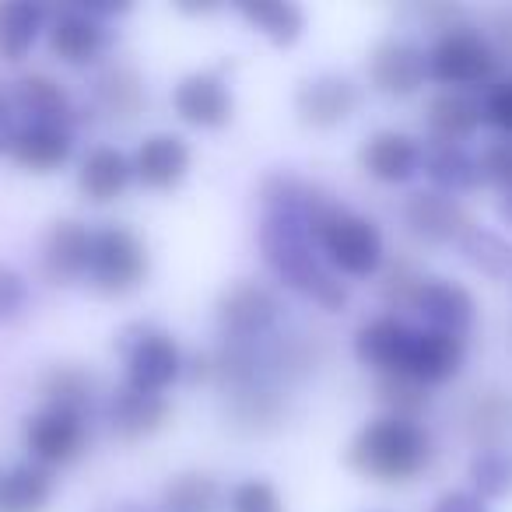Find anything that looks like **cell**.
Masks as SVG:
<instances>
[{"label": "cell", "instance_id": "obj_1", "mask_svg": "<svg viewBox=\"0 0 512 512\" xmlns=\"http://www.w3.org/2000/svg\"><path fill=\"white\" fill-rule=\"evenodd\" d=\"M256 246H260V260L271 271V278L285 285L288 292L327 309V313L348 309V281L337 278L320 256L309 218H302V214H260Z\"/></svg>", "mask_w": 512, "mask_h": 512}, {"label": "cell", "instance_id": "obj_2", "mask_svg": "<svg viewBox=\"0 0 512 512\" xmlns=\"http://www.w3.org/2000/svg\"><path fill=\"white\" fill-rule=\"evenodd\" d=\"M432 460L435 439L425 421L390 418V414L369 418L344 446V467L383 488H404L418 481L432 467Z\"/></svg>", "mask_w": 512, "mask_h": 512}, {"label": "cell", "instance_id": "obj_3", "mask_svg": "<svg viewBox=\"0 0 512 512\" xmlns=\"http://www.w3.org/2000/svg\"><path fill=\"white\" fill-rule=\"evenodd\" d=\"M313 239L327 267L341 281H369L379 278L386 267V235L369 214L355 207L330 204L316 214Z\"/></svg>", "mask_w": 512, "mask_h": 512}, {"label": "cell", "instance_id": "obj_4", "mask_svg": "<svg viewBox=\"0 0 512 512\" xmlns=\"http://www.w3.org/2000/svg\"><path fill=\"white\" fill-rule=\"evenodd\" d=\"M151 253L141 232L123 221H102L92 228V260L85 285L102 299H127L148 285Z\"/></svg>", "mask_w": 512, "mask_h": 512}, {"label": "cell", "instance_id": "obj_5", "mask_svg": "<svg viewBox=\"0 0 512 512\" xmlns=\"http://www.w3.org/2000/svg\"><path fill=\"white\" fill-rule=\"evenodd\" d=\"M123 358V386L151 397H165L186 376V355L179 341L158 323H127L116 337Z\"/></svg>", "mask_w": 512, "mask_h": 512}, {"label": "cell", "instance_id": "obj_6", "mask_svg": "<svg viewBox=\"0 0 512 512\" xmlns=\"http://www.w3.org/2000/svg\"><path fill=\"white\" fill-rule=\"evenodd\" d=\"M502 53L495 50L491 36L477 25H456L442 32L428 46V81L453 92H474L498 81Z\"/></svg>", "mask_w": 512, "mask_h": 512}, {"label": "cell", "instance_id": "obj_7", "mask_svg": "<svg viewBox=\"0 0 512 512\" xmlns=\"http://www.w3.org/2000/svg\"><path fill=\"white\" fill-rule=\"evenodd\" d=\"M281 323V295L271 285L239 278L214 302V327L221 344H264Z\"/></svg>", "mask_w": 512, "mask_h": 512}, {"label": "cell", "instance_id": "obj_8", "mask_svg": "<svg viewBox=\"0 0 512 512\" xmlns=\"http://www.w3.org/2000/svg\"><path fill=\"white\" fill-rule=\"evenodd\" d=\"M365 85L344 71H316L299 81L292 95L295 120L309 130H337L362 113Z\"/></svg>", "mask_w": 512, "mask_h": 512}, {"label": "cell", "instance_id": "obj_9", "mask_svg": "<svg viewBox=\"0 0 512 512\" xmlns=\"http://www.w3.org/2000/svg\"><path fill=\"white\" fill-rule=\"evenodd\" d=\"M116 43V29L95 18L85 4L53 11L46 25V50L64 67H99Z\"/></svg>", "mask_w": 512, "mask_h": 512}, {"label": "cell", "instance_id": "obj_10", "mask_svg": "<svg viewBox=\"0 0 512 512\" xmlns=\"http://www.w3.org/2000/svg\"><path fill=\"white\" fill-rule=\"evenodd\" d=\"M169 106L193 130H225L235 120V88L225 67H200L172 85Z\"/></svg>", "mask_w": 512, "mask_h": 512}, {"label": "cell", "instance_id": "obj_11", "mask_svg": "<svg viewBox=\"0 0 512 512\" xmlns=\"http://www.w3.org/2000/svg\"><path fill=\"white\" fill-rule=\"evenodd\" d=\"M365 81L386 99H411L428 81V50L418 39L383 36L365 57Z\"/></svg>", "mask_w": 512, "mask_h": 512}, {"label": "cell", "instance_id": "obj_12", "mask_svg": "<svg viewBox=\"0 0 512 512\" xmlns=\"http://www.w3.org/2000/svg\"><path fill=\"white\" fill-rule=\"evenodd\" d=\"M22 446L32 463H43L57 474L60 467H71L88 449V418L60 407H39L22 425Z\"/></svg>", "mask_w": 512, "mask_h": 512}, {"label": "cell", "instance_id": "obj_13", "mask_svg": "<svg viewBox=\"0 0 512 512\" xmlns=\"http://www.w3.org/2000/svg\"><path fill=\"white\" fill-rule=\"evenodd\" d=\"M400 218H404L407 232L414 235L425 246H460V239L477 225L470 207L463 204V197L442 190H411L400 207Z\"/></svg>", "mask_w": 512, "mask_h": 512}, {"label": "cell", "instance_id": "obj_14", "mask_svg": "<svg viewBox=\"0 0 512 512\" xmlns=\"http://www.w3.org/2000/svg\"><path fill=\"white\" fill-rule=\"evenodd\" d=\"M418 327L397 313H379L365 320L351 337V355L372 376H404L407 358H411Z\"/></svg>", "mask_w": 512, "mask_h": 512}, {"label": "cell", "instance_id": "obj_15", "mask_svg": "<svg viewBox=\"0 0 512 512\" xmlns=\"http://www.w3.org/2000/svg\"><path fill=\"white\" fill-rule=\"evenodd\" d=\"M130 162H134V183H141L151 193H172L190 176L193 148L183 134L151 130L130 151Z\"/></svg>", "mask_w": 512, "mask_h": 512}, {"label": "cell", "instance_id": "obj_16", "mask_svg": "<svg viewBox=\"0 0 512 512\" xmlns=\"http://www.w3.org/2000/svg\"><path fill=\"white\" fill-rule=\"evenodd\" d=\"M92 228L81 218H57L39 246V274L53 288H74L88 278Z\"/></svg>", "mask_w": 512, "mask_h": 512}, {"label": "cell", "instance_id": "obj_17", "mask_svg": "<svg viewBox=\"0 0 512 512\" xmlns=\"http://www.w3.org/2000/svg\"><path fill=\"white\" fill-rule=\"evenodd\" d=\"M78 151V134L60 123H18L4 134V155L32 176L60 172Z\"/></svg>", "mask_w": 512, "mask_h": 512}, {"label": "cell", "instance_id": "obj_18", "mask_svg": "<svg viewBox=\"0 0 512 512\" xmlns=\"http://www.w3.org/2000/svg\"><path fill=\"white\" fill-rule=\"evenodd\" d=\"M411 309L418 313V320L425 330H435V334H446V337H460V341H467L470 330L477 327L474 292L453 278H428L425 274Z\"/></svg>", "mask_w": 512, "mask_h": 512}, {"label": "cell", "instance_id": "obj_19", "mask_svg": "<svg viewBox=\"0 0 512 512\" xmlns=\"http://www.w3.org/2000/svg\"><path fill=\"white\" fill-rule=\"evenodd\" d=\"M421 162H425V144L397 127L376 130L358 148L362 172L383 186H407L411 179L421 176Z\"/></svg>", "mask_w": 512, "mask_h": 512}, {"label": "cell", "instance_id": "obj_20", "mask_svg": "<svg viewBox=\"0 0 512 512\" xmlns=\"http://www.w3.org/2000/svg\"><path fill=\"white\" fill-rule=\"evenodd\" d=\"M74 183H78V193L88 204H99V207L116 204L134 186V162L116 144H92L78 158Z\"/></svg>", "mask_w": 512, "mask_h": 512}, {"label": "cell", "instance_id": "obj_21", "mask_svg": "<svg viewBox=\"0 0 512 512\" xmlns=\"http://www.w3.org/2000/svg\"><path fill=\"white\" fill-rule=\"evenodd\" d=\"M102 418H106V428L120 442H144L169 425L172 407L169 397H151V393H137L130 386H120L102 404Z\"/></svg>", "mask_w": 512, "mask_h": 512}, {"label": "cell", "instance_id": "obj_22", "mask_svg": "<svg viewBox=\"0 0 512 512\" xmlns=\"http://www.w3.org/2000/svg\"><path fill=\"white\" fill-rule=\"evenodd\" d=\"M11 106H15V116H22V123H60L71 130L78 123V106L71 92L43 71L22 74L11 85Z\"/></svg>", "mask_w": 512, "mask_h": 512}, {"label": "cell", "instance_id": "obj_23", "mask_svg": "<svg viewBox=\"0 0 512 512\" xmlns=\"http://www.w3.org/2000/svg\"><path fill=\"white\" fill-rule=\"evenodd\" d=\"M484 127L481 95L439 88L425 102V130L435 144H467Z\"/></svg>", "mask_w": 512, "mask_h": 512}, {"label": "cell", "instance_id": "obj_24", "mask_svg": "<svg viewBox=\"0 0 512 512\" xmlns=\"http://www.w3.org/2000/svg\"><path fill=\"white\" fill-rule=\"evenodd\" d=\"M463 365H467V341L418 327V337H414V348H411V358H407L404 376L414 379V383H421L425 390H432V386L453 383V379L463 372Z\"/></svg>", "mask_w": 512, "mask_h": 512}, {"label": "cell", "instance_id": "obj_25", "mask_svg": "<svg viewBox=\"0 0 512 512\" xmlns=\"http://www.w3.org/2000/svg\"><path fill=\"white\" fill-rule=\"evenodd\" d=\"M232 11L274 50H292L309 29L306 8L295 0H242V4H232Z\"/></svg>", "mask_w": 512, "mask_h": 512}, {"label": "cell", "instance_id": "obj_26", "mask_svg": "<svg viewBox=\"0 0 512 512\" xmlns=\"http://www.w3.org/2000/svg\"><path fill=\"white\" fill-rule=\"evenodd\" d=\"M57 495V474L29 456L0 470V512H46Z\"/></svg>", "mask_w": 512, "mask_h": 512}, {"label": "cell", "instance_id": "obj_27", "mask_svg": "<svg viewBox=\"0 0 512 512\" xmlns=\"http://www.w3.org/2000/svg\"><path fill=\"white\" fill-rule=\"evenodd\" d=\"M421 176L428 179L432 190L453 193V197H463V193L477 190L481 186V165H477V155L467 148V144H425V162H421Z\"/></svg>", "mask_w": 512, "mask_h": 512}, {"label": "cell", "instance_id": "obj_28", "mask_svg": "<svg viewBox=\"0 0 512 512\" xmlns=\"http://www.w3.org/2000/svg\"><path fill=\"white\" fill-rule=\"evenodd\" d=\"M92 99L109 120H134L148 102V92H144V78L137 74V67L116 60V64L99 67L92 81Z\"/></svg>", "mask_w": 512, "mask_h": 512}, {"label": "cell", "instance_id": "obj_29", "mask_svg": "<svg viewBox=\"0 0 512 512\" xmlns=\"http://www.w3.org/2000/svg\"><path fill=\"white\" fill-rule=\"evenodd\" d=\"M50 11L29 0H0V57L8 64H22L36 43L46 36Z\"/></svg>", "mask_w": 512, "mask_h": 512}, {"label": "cell", "instance_id": "obj_30", "mask_svg": "<svg viewBox=\"0 0 512 512\" xmlns=\"http://www.w3.org/2000/svg\"><path fill=\"white\" fill-rule=\"evenodd\" d=\"M228 491L207 470H179L158 491V509L162 512H221Z\"/></svg>", "mask_w": 512, "mask_h": 512}, {"label": "cell", "instance_id": "obj_31", "mask_svg": "<svg viewBox=\"0 0 512 512\" xmlns=\"http://www.w3.org/2000/svg\"><path fill=\"white\" fill-rule=\"evenodd\" d=\"M39 397H43V407H60V411L81 414V418H88L99 407L92 372L78 369V365H53L50 372H43Z\"/></svg>", "mask_w": 512, "mask_h": 512}, {"label": "cell", "instance_id": "obj_32", "mask_svg": "<svg viewBox=\"0 0 512 512\" xmlns=\"http://www.w3.org/2000/svg\"><path fill=\"white\" fill-rule=\"evenodd\" d=\"M467 488L484 502H505L512 498V449L509 446H481L467 460Z\"/></svg>", "mask_w": 512, "mask_h": 512}, {"label": "cell", "instance_id": "obj_33", "mask_svg": "<svg viewBox=\"0 0 512 512\" xmlns=\"http://www.w3.org/2000/svg\"><path fill=\"white\" fill-rule=\"evenodd\" d=\"M456 253H460V260L470 271L484 274V278H491V281H502L505 274L512 271V242L505 239L502 232H495V228L474 225L460 239Z\"/></svg>", "mask_w": 512, "mask_h": 512}, {"label": "cell", "instance_id": "obj_34", "mask_svg": "<svg viewBox=\"0 0 512 512\" xmlns=\"http://www.w3.org/2000/svg\"><path fill=\"white\" fill-rule=\"evenodd\" d=\"M463 428L474 439V446H502V439L512 432V400L498 390L477 393L463 414Z\"/></svg>", "mask_w": 512, "mask_h": 512}, {"label": "cell", "instance_id": "obj_35", "mask_svg": "<svg viewBox=\"0 0 512 512\" xmlns=\"http://www.w3.org/2000/svg\"><path fill=\"white\" fill-rule=\"evenodd\" d=\"M376 404L383 407V414H390V418L421 421L428 404H432V393L407 376H376Z\"/></svg>", "mask_w": 512, "mask_h": 512}, {"label": "cell", "instance_id": "obj_36", "mask_svg": "<svg viewBox=\"0 0 512 512\" xmlns=\"http://www.w3.org/2000/svg\"><path fill=\"white\" fill-rule=\"evenodd\" d=\"M228 512H288L285 495L267 477H242L228 488Z\"/></svg>", "mask_w": 512, "mask_h": 512}, {"label": "cell", "instance_id": "obj_37", "mask_svg": "<svg viewBox=\"0 0 512 512\" xmlns=\"http://www.w3.org/2000/svg\"><path fill=\"white\" fill-rule=\"evenodd\" d=\"M425 274L411 264V260H397V264L383 267V281H379V295L390 309H411L414 295H418Z\"/></svg>", "mask_w": 512, "mask_h": 512}, {"label": "cell", "instance_id": "obj_38", "mask_svg": "<svg viewBox=\"0 0 512 512\" xmlns=\"http://www.w3.org/2000/svg\"><path fill=\"white\" fill-rule=\"evenodd\" d=\"M32 306V285L18 267L0 264V327L18 323Z\"/></svg>", "mask_w": 512, "mask_h": 512}, {"label": "cell", "instance_id": "obj_39", "mask_svg": "<svg viewBox=\"0 0 512 512\" xmlns=\"http://www.w3.org/2000/svg\"><path fill=\"white\" fill-rule=\"evenodd\" d=\"M481 165V183L495 186L498 193L512 190V137H495L477 155Z\"/></svg>", "mask_w": 512, "mask_h": 512}, {"label": "cell", "instance_id": "obj_40", "mask_svg": "<svg viewBox=\"0 0 512 512\" xmlns=\"http://www.w3.org/2000/svg\"><path fill=\"white\" fill-rule=\"evenodd\" d=\"M481 109H484V127L498 130V137H512V74H505L495 85L484 88Z\"/></svg>", "mask_w": 512, "mask_h": 512}, {"label": "cell", "instance_id": "obj_41", "mask_svg": "<svg viewBox=\"0 0 512 512\" xmlns=\"http://www.w3.org/2000/svg\"><path fill=\"white\" fill-rule=\"evenodd\" d=\"M428 512H495L481 495H474L470 488H446L432 502Z\"/></svg>", "mask_w": 512, "mask_h": 512}, {"label": "cell", "instance_id": "obj_42", "mask_svg": "<svg viewBox=\"0 0 512 512\" xmlns=\"http://www.w3.org/2000/svg\"><path fill=\"white\" fill-rule=\"evenodd\" d=\"M495 214H498V221H502V225L512 232V190L498 193V200H495Z\"/></svg>", "mask_w": 512, "mask_h": 512}, {"label": "cell", "instance_id": "obj_43", "mask_svg": "<svg viewBox=\"0 0 512 512\" xmlns=\"http://www.w3.org/2000/svg\"><path fill=\"white\" fill-rule=\"evenodd\" d=\"M15 120V106H11V92L0 88V123H11Z\"/></svg>", "mask_w": 512, "mask_h": 512}, {"label": "cell", "instance_id": "obj_44", "mask_svg": "<svg viewBox=\"0 0 512 512\" xmlns=\"http://www.w3.org/2000/svg\"><path fill=\"white\" fill-rule=\"evenodd\" d=\"M0 151H4V134H0Z\"/></svg>", "mask_w": 512, "mask_h": 512}]
</instances>
